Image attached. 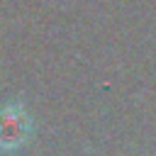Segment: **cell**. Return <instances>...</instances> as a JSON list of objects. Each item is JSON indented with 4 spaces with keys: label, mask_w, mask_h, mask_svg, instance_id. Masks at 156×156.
I'll return each mask as SVG.
<instances>
[{
    "label": "cell",
    "mask_w": 156,
    "mask_h": 156,
    "mask_svg": "<svg viewBox=\"0 0 156 156\" xmlns=\"http://www.w3.org/2000/svg\"><path fill=\"white\" fill-rule=\"evenodd\" d=\"M32 134V122L20 105H7L0 110V149H20Z\"/></svg>",
    "instance_id": "6da1fadb"
}]
</instances>
